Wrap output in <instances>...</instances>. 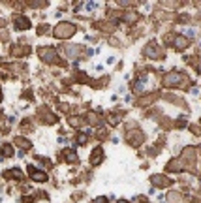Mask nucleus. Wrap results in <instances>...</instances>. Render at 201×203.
Listing matches in <instances>:
<instances>
[{"instance_id":"19","label":"nucleus","mask_w":201,"mask_h":203,"mask_svg":"<svg viewBox=\"0 0 201 203\" xmlns=\"http://www.w3.org/2000/svg\"><path fill=\"white\" fill-rule=\"evenodd\" d=\"M96 203H107V199H105V198H98V199H96Z\"/></svg>"},{"instance_id":"17","label":"nucleus","mask_w":201,"mask_h":203,"mask_svg":"<svg viewBox=\"0 0 201 203\" xmlns=\"http://www.w3.org/2000/svg\"><path fill=\"white\" fill-rule=\"evenodd\" d=\"M70 124H73V126H79V124H81V118H79V117H70Z\"/></svg>"},{"instance_id":"16","label":"nucleus","mask_w":201,"mask_h":203,"mask_svg":"<svg viewBox=\"0 0 201 203\" xmlns=\"http://www.w3.org/2000/svg\"><path fill=\"white\" fill-rule=\"evenodd\" d=\"M28 6L30 8H43V6H47V2H28Z\"/></svg>"},{"instance_id":"2","label":"nucleus","mask_w":201,"mask_h":203,"mask_svg":"<svg viewBox=\"0 0 201 203\" xmlns=\"http://www.w3.org/2000/svg\"><path fill=\"white\" fill-rule=\"evenodd\" d=\"M188 81V77L184 75V73L180 72H169V73H165L164 75V85L165 87H182L184 83Z\"/></svg>"},{"instance_id":"20","label":"nucleus","mask_w":201,"mask_h":203,"mask_svg":"<svg viewBox=\"0 0 201 203\" xmlns=\"http://www.w3.org/2000/svg\"><path fill=\"white\" fill-rule=\"evenodd\" d=\"M116 203H128V201H126V199H118V201H116Z\"/></svg>"},{"instance_id":"15","label":"nucleus","mask_w":201,"mask_h":203,"mask_svg":"<svg viewBox=\"0 0 201 203\" xmlns=\"http://www.w3.org/2000/svg\"><path fill=\"white\" fill-rule=\"evenodd\" d=\"M9 175L13 177V179H23V173H21V169H17V167H15V169H11V173H9Z\"/></svg>"},{"instance_id":"21","label":"nucleus","mask_w":201,"mask_h":203,"mask_svg":"<svg viewBox=\"0 0 201 203\" xmlns=\"http://www.w3.org/2000/svg\"><path fill=\"white\" fill-rule=\"evenodd\" d=\"M0 102H2V90H0Z\"/></svg>"},{"instance_id":"22","label":"nucleus","mask_w":201,"mask_h":203,"mask_svg":"<svg viewBox=\"0 0 201 203\" xmlns=\"http://www.w3.org/2000/svg\"><path fill=\"white\" fill-rule=\"evenodd\" d=\"M197 70H199V73H201V64H199V68H197Z\"/></svg>"},{"instance_id":"5","label":"nucleus","mask_w":201,"mask_h":203,"mask_svg":"<svg viewBox=\"0 0 201 203\" xmlns=\"http://www.w3.org/2000/svg\"><path fill=\"white\" fill-rule=\"evenodd\" d=\"M145 55H147L148 59H154V60L162 59V51L156 45V41H150L148 45H145Z\"/></svg>"},{"instance_id":"10","label":"nucleus","mask_w":201,"mask_h":203,"mask_svg":"<svg viewBox=\"0 0 201 203\" xmlns=\"http://www.w3.org/2000/svg\"><path fill=\"white\" fill-rule=\"evenodd\" d=\"M196 156H197V150L196 149H192V147H188V149H184L182 150V160L184 162H196Z\"/></svg>"},{"instance_id":"11","label":"nucleus","mask_w":201,"mask_h":203,"mask_svg":"<svg viewBox=\"0 0 201 203\" xmlns=\"http://www.w3.org/2000/svg\"><path fill=\"white\" fill-rule=\"evenodd\" d=\"M13 27L17 30H27V28H30V21H28V17H17L13 23Z\"/></svg>"},{"instance_id":"9","label":"nucleus","mask_w":201,"mask_h":203,"mask_svg":"<svg viewBox=\"0 0 201 203\" xmlns=\"http://www.w3.org/2000/svg\"><path fill=\"white\" fill-rule=\"evenodd\" d=\"M102 160H103V149L102 147H96V149L92 150V154H90V164H92V166H98Z\"/></svg>"},{"instance_id":"3","label":"nucleus","mask_w":201,"mask_h":203,"mask_svg":"<svg viewBox=\"0 0 201 203\" xmlns=\"http://www.w3.org/2000/svg\"><path fill=\"white\" fill-rule=\"evenodd\" d=\"M38 57L47 64H57L58 60H60L57 49H53V47H40V49H38Z\"/></svg>"},{"instance_id":"23","label":"nucleus","mask_w":201,"mask_h":203,"mask_svg":"<svg viewBox=\"0 0 201 203\" xmlns=\"http://www.w3.org/2000/svg\"><path fill=\"white\" fill-rule=\"evenodd\" d=\"M197 203H199V201H197Z\"/></svg>"},{"instance_id":"4","label":"nucleus","mask_w":201,"mask_h":203,"mask_svg":"<svg viewBox=\"0 0 201 203\" xmlns=\"http://www.w3.org/2000/svg\"><path fill=\"white\" fill-rule=\"evenodd\" d=\"M126 139H128L130 145H134V147H139V145L145 141V134L141 130H137V128H134V130H130L128 134H126Z\"/></svg>"},{"instance_id":"6","label":"nucleus","mask_w":201,"mask_h":203,"mask_svg":"<svg viewBox=\"0 0 201 203\" xmlns=\"http://www.w3.org/2000/svg\"><path fill=\"white\" fill-rule=\"evenodd\" d=\"M150 182L154 186H158V188H165V186L171 184V179H167L165 175H160V173H158V175H152L150 177Z\"/></svg>"},{"instance_id":"7","label":"nucleus","mask_w":201,"mask_h":203,"mask_svg":"<svg viewBox=\"0 0 201 203\" xmlns=\"http://www.w3.org/2000/svg\"><path fill=\"white\" fill-rule=\"evenodd\" d=\"M188 45H190V40H188L186 36H182V34H177V38H175V41H173V47L177 51H184V49H188Z\"/></svg>"},{"instance_id":"18","label":"nucleus","mask_w":201,"mask_h":203,"mask_svg":"<svg viewBox=\"0 0 201 203\" xmlns=\"http://www.w3.org/2000/svg\"><path fill=\"white\" fill-rule=\"evenodd\" d=\"M77 139H79V143H85L87 137H85V134H79V137H77Z\"/></svg>"},{"instance_id":"13","label":"nucleus","mask_w":201,"mask_h":203,"mask_svg":"<svg viewBox=\"0 0 201 203\" xmlns=\"http://www.w3.org/2000/svg\"><path fill=\"white\" fill-rule=\"evenodd\" d=\"M0 154L2 156H13V147H11V143H6L0 147Z\"/></svg>"},{"instance_id":"14","label":"nucleus","mask_w":201,"mask_h":203,"mask_svg":"<svg viewBox=\"0 0 201 203\" xmlns=\"http://www.w3.org/2000/svg\"><path fill=\"white\" fill-rule=\"evenodd\" d=\"M15 143H17L19 147H23V149H30V141L25 139V137H17V139H15Z\"/></svg>"},{"instance_id":"8","label":"nucleus","mask_w":201,"mask_h":203,"mask_svg":"<svg viewBox=\"0 0 201 203\" xmlns=\"http://www.w3.org/2000/svg\"><path fill=\"white\" fill-rule=\"evenodd\" d=\"M28 171H30V177L34 180H36V182H45V180H47V173L45 171H41V169H34V167H28Z\"/></svg>"},{"instance_id":"1","label":"nucleus","mask_w":201,"mask_h":203,"mask_svg":"<svg viewBox=\"0 0 201 203\" xmlns=\"http://www.w3.org/2000/svg\"><path fill=\"white\" fill-rule=\"evenodd\" d=\"M75 32H77V27L73 25V23L62 21V23H58L57 27H55L53 34H55V38H58V40H68V38H72Z\"/></svg>"},{"instance_id":"12","label":"nucleus","mask_w":201,"mask_h":203,"mask_svg":"<svg viewBox=\"0 0 201 203\" xmlns=\"http://www.w3.org/2000/svg\"><path fill=\"white\" fill-rule=\"evenodd\" d=\"M167 199H169L171 203H186V199H184V196L180 194V192H169Z\"/></svg>"}]
</instances>
